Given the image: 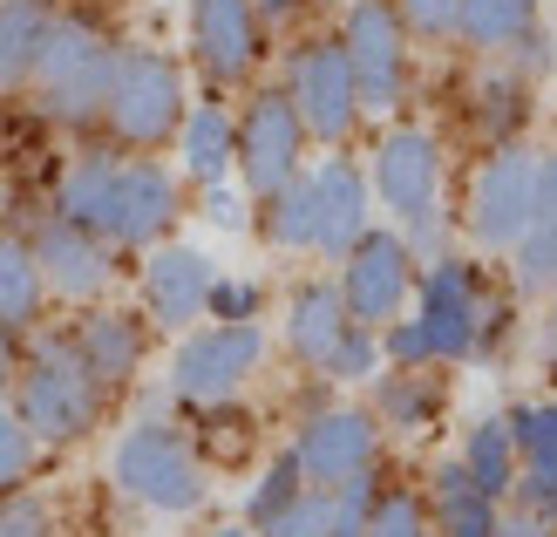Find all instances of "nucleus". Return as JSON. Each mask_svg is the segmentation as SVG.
Wrapping results in <instances>:
<instances>
[{
    "mask_svg": "<svg viewBox=\"0 0 557 537\" xmlns=\"http://www.w3.org/2000/svg\"><path fill=\"white\" fill-rule=\"evenodd\" d=\"M293 109L306 136H320V144H347L354 123H360V96H354V69H347V48L341 41H313L299 48L293 62Z\"/></svg>",
    "mask_w": 557,
    "mask_h": 537,
    "instance_id": "nucleus-12",
    "label": "nucleus"
},
{
    "mask_svg": "<svg viewBox=\"0 0 557 537\" xmlns=\"http://www.w3.org/2000/svg\"><path fill=\"white\" fill-rule=\"evenodd\" d=\"M27 252H35V266H41V286L62 293V300H96L109 286V252H102V239L82 232V224H69V218L41 224V239L27 245Z\"/></svg>",
    "mask_w": 557,
    "mask_h": 537,
    "instance_id": "nucleus-17",
    "label": "nucleus"
},
{
    "mask_svg": "<svg viewBox=\"0 0 557 537\" xmlns=\"http://www.w3.org/2000/svg\"><path fill=\"white\" fill-rule=\"evenodd\" d=\"M102 117L109 130L123 136V144L150 150V144H171L184 130V75L171 54L157 48H116V62H109V96H102Z\"/></svg>",
    "mask_w": 557,
    "mask_h": 537,
    "instance_id": "nucleus-4",
    "label": "nucleus"
},
{
    "mask_svg": "<svg viewBox=\"0 0 557 537\" xmlns=\"http://www.w3.org/2000/svg\"><path fill=\"white\" fill-rule=\"evenodd\" d=\"M422 327H429L435 361H469V354L483 347V286H476V266L435 259L422 272Z\"/></svg>",
    "mask_w": 557,
    "mask_h": 537,
    "instance_id": "nucleus-13",
    "label": "nucleus"
},
{
    "mask_svg": "<svg viewBox=\"0 0 557 537\" xmlns=\"http://www.w3.org/2000/svg\"><path fill=\"white\" fill-rule=\"evenodd\" d=\"M435 408H442V388L422 375V367H395V375L381 381V415L395 422L401 436L429 429V422H435Z\"/></svg>",
    "mask_w": 557,
    "mask_h": 537,
    "instance_id": "nucleus-27",
    "label": "nucleus"
},
{
    "mask_svg": "<svg viewBox=\"0 0 557 537\" xmlns=\"http://www.w3.org/2000/svg\"><path fill=\"white\" fill-rule=\"evenodd\" d=\"M190 41L218 82H245L259 62V8L252 0H190Z\"/></svg>",
    "mask_w": 557,
    "mask_h": 537,
    "instance_id": "nucleus-15",
    "label": "nucleus"
},
{
    "mask_svg": "<svg viewBox=\"0 0 557 537\" xmlns=\"http://www.w3.org/2000/svg\"><path fill=\"white\" fill-rule=\"evenodd\" d=\"M14 415L27 422V436L41 442H82L102 415V381L89 375L75 333H41L35 361L21 367V388H14Z\"/></svg>",
    "mask_w": 557,
    "mask_h": 537,
    "instance_id": "nucleus-2",
    "label": "nucleus"
},
{
    "mask_svg": "<svg viewBox=\"0 0 557 537\" xmlns=\"http://www.w3.org/2000/svg\"><path fill=\"white\" fill-rule=\"evenodd\" d=\"M517 293H557V224H531L517 245Z\"/></svg>",
    "mask_w": 557,
    "mask_h": 537,
    "instance_id": "nucleus-32",
    "label": "nucleus"
},
{
    "mask_svg": "<svg viewBox=\"0 0 557 537\" xmlns=\"http://www.w3.org/2000/svg\"><path fill=\"white\" fill-rule=\"evenodd\" d=\"M531 191H537V157L504 144L476 184H469V232H476V245L504 252V245H523V232H531Z\"/></svg>",
    "mask_w": 557,
    "mask_h": 537,
    "instance_id": "nucleus-11",
    "label": "nucleus"
},
{
    "mask_svg": "<svg viewBox=\"0 0 557 537\" xmlns=\"http://www.w3.org/2000/svg\"><path fill=\"white\" fill-rule=\"evenodd\" d=\"M510 436H517V456L531 476L557 484V402H523L510 408Z\"/></svg>",
    "mask_w": 557,
    "mask_h": 537,
    "instance_id": "nucleus-29",
    "label": "nucleus"
},
{
    "mask_svg": "<svg viewBox=\"0 0 557 537\" xmlns=\"http://www.w3.org/2000/svg\"><path fill=\"white\" fill-rule=\"evenodd\" d=\"M211 286H218V272H211V259H205L198 245H157V252H150V266H144L150 320H163V327H190V320H205Z\"/></svg>",
    "mask_w": 557,
    "mask_h": 537,
    "instance_id": "nucleus-16",
    "label": "nucleus"
},
{
    "mask_svg": "<svg viewBox=\"0 0 557 537\" xmlns=\"http://www.w3.org/2000/svg\"><path fill=\"white\" fill-rule=\"evenodd\" d=\"M374 191L401 224H414L422 211H435V184H442V144L429 130H387L374 144Z\"/></svg>",
    "mask_w": 557,
    "mask_h": 537,
    "instance_id": "nucleus-14",
    "label": "nucleus"
},
{
    "mask_svg": "<svg viewBox=\"0 0 557 537\" xmlns=\"http://www.w3.org/2000/svg\"><path fill=\"white\" fill-rule=\"evenodd\" d=\"M537 354H544V361H557V306L537 320Z\"/></svg>",
    "mask_w": 557,
    "mask_h": 537,
    "instance_id": "nucleus-44",
    "label": "nucleus"
},
{
    "mask_svg": "<svg viewBox=\"0 0 557 537\" xmlns=\"http://www.w3.org/2000/svg\"><path fill=\"white\" fill-rule=\"evenodd\" d=\"M313 191H320V245L313 252L347 259V252L368 239V178H360L347 157H326L313 171Z\"/></svg>",
    "mask_w": 557,
    "mask_h": 537,
    "instance_id": "nucleus-18",
    "label": "nucleus"
},
{
    "mask_svg": "<svg viewBox=\"0 0 557 537\" xmlns=\"http://www.w3.org/2000/svg\"><path fill=\"white\" fill-rule=\"evenodd\" d=\"M259 306H265V293L252 286V279H218L205 314H218L225 327H245V320H259Z\"/></svg>",
    "mask_w": 557,
    "mask_h": 537,
    "instance_id": "nucleus-38",
    "label": "nucleus"
},
{
    "mask_svg": "<svg viewBox=\"0 0 557 537\" xmlns=\"http://www.w3.org/2000/svg\"><path fill=\"white\" fill-rule=\"evenodd\" d=\"M265 361V333L245 320V327H198L190 341L171 354V394L184 402H232V394L252 381V367Z\"/></svg>",
    "mask_w": 557,
    "mask_h": 537,
    "instance_id": "nucleus-7",
    "label": "nucleus"
},
{
    "mask_svg": "<svg viewBox=\"0 0 557 537\" xmlns=\"http://www.w3.org/2000/svg\"><path fill=\"white\" fill-rule=\"evenodd\" d=\"M109 476H116L123 497H136L157 517H190L211 497V476L198 463V449H190L171 422H136L116 442V456H109Z\"/></svg>",
    "mask_w": 557,
    "mask_h": 537,
    "instance_id": "nucleus-3",
    "label": "nucleus"
},
{
    "mask_svg": "<svg viewBox=\"0 0 557 537\" xmlns=\"http://www.w3.org/2000/svg\"><path fill=\"white\" fill-rule=\"evenodd\" d=\"M265 239H272L278 252L320 245V191H313V178H293V184L265 205Z\"/></svg>",
    "mask_w": 557,
    "mask_h": 537,
    "instance_id": "nucleus-26",
    "label": "nucleus"
},
{
    "mask_svg": "<svg viewBox=\"0 0 557 537\" xmlns=\"http://www.w3.org/2000/svg\"><path fill=\"white\" fill-rule=\"evenodd\" d=\"M347 327H354V314L341 300V279H306V286L293 293V306H286V347L306 367H326Z\"/></svg>",
    "mask_w": 557,
    "mask_h": 537,
    "instance_id": "nucleus-19",
    "label": "nucleus"
},
{
    "mask_svg": "<svg viewBox=\"0 0 557 537\" xmlns=\"http://www.w3.org/2000/svg\"><path fill=\"white\" fill-rule=\"evenodd\" d=\"M299 144H306V123H299V109H293L286 89H265V96L245 102V117H238V171H245V191L272 205V197L299 178Z\"/></svg>",
    "mask_w": 557,
    "mask_h": 537,
    "instance_id": "nucleus-8",
    "label": "nucleus"
},
{
    "mask_svg": "<svg viewBox=\"0 0 557 537\" xmlns=\"http://www.w3.org/2000/svg\"><path fill=\"white\" fill-rule=\"evenodd\" d=\"M48 8L41 0H0V89H14V82L35 75L41 48H48Z\"/></svg>",
    "mask_w": 557,
    "mask_h": 537,
    "instance_id": "nucleus-24",
    "label": "nucleus"
},
{
    "mask_svg": "<svg viewBox=\"0 0 557 537\" xmlns=\"http://www.w3.org/2000/svg\"><path fill=\"white\" fill-rule=\"evenodd\" d=\"M496 524H504V503H490L469 484L462 456L435 463V537H496Z\"/></svg>",
    "mask_w": 557,
    "mask_h": 537,
    "instance_id": "nucleus-21",
    "label": "nucleus"
},
{
    "mask_svg": "<svg viewBox=\"0 0 557 537\" xmlns=\"http://www.w3.org/2000/svg\"><path fill=\"white\" fill-rule=\"evenodd\" d=\"M62 218L109 245H163L177 224V184L144 157H82L62 184Z\"/></svg>",
    "mask_w": 557,
    "mask_h": 537,
    "instance_id": "nucleus-1",
    "label": "nucleus"
},
{
    "mask_svg": "<svg viewBox=\"0 0 557 537\" xmlns=\"http://www.w3.org/2000/svg\"><path fill=\"white\" fill-rule=\"evenodd\" d=\"M483 123L490 130H517V117H523V89H517V82H490V89H483Z\"/></svg>",
    "mask_w": 557,
    "mask_h": 537,
    "instance_id": "nucleus-40",
    "label": "nucleus"
},
{
    "mask_svg": "<svg viewBox=\"0 0 557 537\" xmlns=\"http://www.w3.org/2000/svg\"><path fill=\"white\" fill-rule=\"evenodd\" d=\"M205 218L225 224V232H238V224H245V197L225 191V184H205Z\"/></svg>",
    "mask_w": 557,
    "mask_h": 537,
    "instance_id": "nucleus-42",
    "label": "nucleus"
},
{
    "mask_svg": "<svg viewBox=\"0 0 557 537\" xmlns=\"http://www.w3.org/2000/svg\"><path fill=\"white\" fill-rule=\"evenodd\" d=\"M496 537H557L550 524H537V517H523V511H510L504 524H496Z\"/></svg>",
    "mask_w": 557,
    "mask_h": 537,
    "instance_id": "nucleus-43",
    "label": "nucleus"
},
{
    "mask_svg": "<svg viewBox=\"0 0 557 537\" xmlns=\"http://www.w3.org/2000/svg\"><path fill=\"white\" fill-rule=\"evenodd\" d=\"M211 537H259V530H252V524H245V517H238V524H218Z\"/></svg>",
    "mask_w": 557,
    "mask_h": 537,
    "instance_id": "nucleus-47",
    "label": "nucleus"
},
{
    "mask_svg": "<svg viewBox=\"0 0 557 537\" xmlns=\"http://www.w3.org/2000/svg\"><path fill=\"white\" fill-rule=\"evenodd\" d=\"M259 14H272V21H286V14H299V0H259Z\"/></svg>",
    "mask_w": 557,
    "mask_h": 537,
    "instance_id": "nucleus-46",
    "label": "nucleus"
},
{
    "mask_svg": "<svg viewBox=\"0 0 557 537\" xmlns=\"http://www.w3.org/2000/svg\"><path fill=\"white\" fill-rule=\"evenodd\" d=\"M41 266H35V252H27L21 239H0V327H35L41 314Z\"/></svg>",
    "mask_w": 557,
    "mask_h": 537,
    "instance_id": "nucleus-25",
    "label": "nucleus"
},
{
    "mask_svg": "<svg viewBox=\"0 0 557 537\" xmlns=\"http://www.w3.org/2000/svg\"><path fill=\"white\" fill-rule=\"evenodd\" d=\"M523 456H517V436H510V415H483L476 429L462 436V469H469V484H476L490 503H504L510 490H517V469Z\"/></svg>",
    "mask_w": 557,
    "mask_h": 537,
    "instance_id": "nucleus-22",
    "label": "nucleus"
},
{
    "mask_svg": "<svg viewBox=\"0 0 557 537\" xmlns=\"http://www.w3.org/2000/svg\"><path fill=\"white\" fill-rule=\"evenodd\" d=\"M184 171L198 178V184H225V171L238 163V123L225 117V109H190L184 117Z\"/></svg>",
    "mask_w": 557,
    "mask_h": 537,
    "instance_id": "nucleus-23",
    "label": "nucleus"
},
{
    "mask_svg": "<svg viewBox=\"0 0 557 537\" xmlns=\"http://www.w3.org/2000/svg\"><path fill=\"white\" fill-rule=\"evenodd\" d=\"M293 456H299L306 490H341V484H354V476L374 469V456H381V429H374L368 408H320V415L299 429Z\"/></svg>",
    "mask_w": 557,
    "mask_h": 537,
    "instance_id": "nucleus-9",
    "label": "nucleus"
},
{
    "mask_svg": "<svg viewBox=\"0 0 557 537\" xmlns=\"http://www.w3.org/2000/svg\"><path fill=\"white\" fill-rule=\"evenodd\" d=\"M347 69H354V96L360 109H395L408 89V27L387 0H354L347 27H341Z\"/></svg>",
    "mask_w": 557,
    "mask_h": 537,
    "instance_id": "nucleus-6",
    "label": "nucleus"
},
{
    "mask_svg": "<svg viewBox=\"0 0 557 537\" xmlns=\"http://www.w3.org/2000/svg\"><path fill=\"white\" fill-rule=\"evenodd\" d=\"M299 490H306V476H299V456L286 449V456H272V463H265V476L252 484V497H245V524L265 530L278 511H293V503H299Z\"/></svg>",
    "mask_w": 557,
    "mask_h": 537,
    "instance_id": "nucleus-30",
    "label": "nucleus"
},
{
    "mask_svg": "<svg viewBox=\"0 0 557 537\" xmlns=\"http://www.w3.org/2000/svg\"><path fill=\"white\" fill-rule=\"evenodd\" d=\"M333 530V497L326 490H299L293 511H278L259 537H326Z\"/></svg>",
    "mask_w": 557,
    "mask_h": 537,
    "instance_id": "nucleus-33",
    "label": "nucleus"
},
{
    "mask_svg": "<svg viewBox=\"0 0 557 537\" xmlns=\"http://www.w3.org/2000/svg\"><path fill=\"white\" fill-rule=\"evenodd\" d=\"M27 463H35V436H27V422L0 402V497H14V484L27 476Z\"/></svg>",
    "mask_w": 557,
    "mask_h": 537,
    "instance_id": "nucleus-34",
    "label": "nucleus"
},
{
    "mask_svg": "<svg viewBox=\"0 0 557 537\" xmlns=\"http://www.w3.org/2000/svg\"><path fill=\"white\" fill-rule=\"evenodd\" d=\"M414 293V252L401 232H368L347 259H341V300L354 327H381L401 314V300Z\"/></svg>",
    "mask_w": 557,
    "mask_h": 537,
    "instance_id": "nucleus-10",
    "label": "nucleus"
},
{
    "mask_svg": "<svg viewBox=\"0 0 557 537\" xmlns=\"http://www.w3.org/2000/svg\"><path fill=\"white\" fill-rule=\"evenodd\" d=\"M14 381V327H0V388Z\"/></svg>",
    "mask_w": 557,
    "mask_h": 537,
    "instance_id": "nucleus-45",
    "label": "nucleus"
},
{
    "mask_svg": "<svg viewBox=\"0 0 557 537\" xmlns=\"http://www.w3.org/2000/svg\"><path fill=\"white\" fill-rule=\"evenodd\" d=\"M75 347L96 381H129L144 367V320L136 314H89L75 327Z\"/></svg>",
    "mask_w": 557,
    "mask_h": 537,
    "instance_id": "nucleus-20",
    "label": "nucleus"
},
{
    "mask_svg": "<svg viewBox=\"0 0 557 537\" xmlns=\"http://www.w3.org/2000/svg\"><path fill=\"white\" fill-rule=\"evenodd\" d=\"M0 537H62L54 530V517H48V503L41 497H0Z\"/></svg>",
    "mask_w": 557,
    "mask_h": 537,
    "instance_id": "nucleus-37",
    "label": "nucleus"
},
{
    "mask_svg": "<svg viewBox=\"0 0 557 537\" xmlns=\"http://www.w3.org/2000/svg\"><path fill=\"white\" fill-rule=\"evenodd\" d=\"M368 537H435V517L414 490H381L374 497V517H368Z\"/></svg>",
    "mask_w": 557,
    "mask_h": 537,
    "instance_id": "nucleus-31",
    "label": "nucleus"
},
{
    "mask_svg": "<svg viewBox=\"0 0 557 537\" xmlns=\"http://www.w3.org/2000/svg\"><path fill=\"white\" fill-rule=\"evenodd\" d=\"M109 62H116V48H109L89 21H54L41 62H35L41 96H48V117H62V123H89V117H102Z\"/></svg>",
    "mask_w": 557,
    "mask_h": 537,
    "instance_id": "nucleus-5",
    "label": "nucleus"
},
{
    "mask_svg": "<svg viewBox=\"0 0 557 537\" xmlns=\"http://www.w3.org/2000/svg\"><path fill=\"white\" fill-rule=\"evenodd\" d=\"M537 0H462V35L476 48H510L531 35Z\"/></svg>",
    "mask_w": 557,
    "mask_h": 537,
    "instance_id": "nucleus-28",
    "label": "nucleus"
},
{
    "mask_svg": "<svg viewBox=\"0 0 557 537\" xmlns=\"http://www.w3.org/2000/svg\"><path fill=\"white\" fill-rule=\"evenodd\" d=\"M395 14H401V27H414V35L449 41L462 27V0H395Z\"/></svg>",
    "mask_w": 557,
    "mask_h": 537,
    "instance_id": "nucleus-36",
    "label": "nucleus"
},
{
    "mask_svg": "<svg viewBox=\"0 0 557 537\" xmlns=\"http://www.w3.org/2000/svg\"><path fill=\"white\" fill-rule=\"evenodd\" d=\"M381 354L395 361V367H429L435 361V347H429V327L422 320H395L381 333Z\"/></svg>",
    "mask_w": 557,
    "mask_h": 537,
    "instance_id": "nucleus-39",
    "label": "nucleus"
},
{
    "mask_svg": "<svg viewBox=\"0 0 557 537\" xmlns=\"http://www.w3.org/2000/svg\"><path fill=\"white\" fill-rule=\"evenodd\" d=\"M374 367H381L374 327H347V333H341V347H333V361H326V375H333V381H368Z\"/></svg>",
    "mask_w": 557,
    "mask_h": 537,
    "instance_id": "nucleus-35",
    "label": "nucleus"
},
{
    "mask_svg": "<svg viewBox=\"0 0 557 537\" xmlns=\"http://www.w3.org/2000/svg\"><path fill=\"white\" fill-rule=\"evenodd\" d=\"M531 224H557V150L537 157V191H531Z\"/></svg>",
    "mask_w": 557,
    "mask_h": 537,
    "instance_id": "nucleus-41",
    "label": "nucleus"
}]
</instances>
